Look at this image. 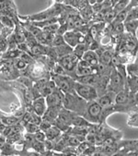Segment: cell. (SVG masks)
Returning <instances> with one entry per match:
<instances>
[{
	"label": "cell",
	"mask_w": 138,
	"mask_h": 156,
	"mask_svg": "<svg viewBox=\"0 0 138 156\" xmlns=\"http://www.w3.org/2000/svg\"><path fill=\"white\" fill-rule=\"evenodd\" d=\"M86 105L87 102L81 97H79L76 92L65 93L64 96L63 106L64 108L69 111H72L82 115L85 111Z\"/></svg>",
	"instance_id": "6da1fadb"
},
{
	"label": "cell",
	"mask_w": 138,
	"mask_h": 156,
	"mask_svg": "<svg viewBox=\"0 0 138 156\" xmlns=\"http://www.w3.org/2000/svg\"><path fill=\"white\" fill-rule=\"evenodd\" d=\"M126 78L127 76H124L120 71L117 70V69L112 66V69L111 70V74L109 77V90L117 93L120 90L126 88Z\"/></svg>",
	"instance_id": "7a4b0ae2"
},
{
	"label": "cell",
	"mask_w": 138,
	"mask_h": 156,
	"mask_svg": "<svg viewBox=\"0 0 138 156\" xmlns=\"http://www.w3.org/2000/svg\"><path fill=\"white\" fill-rule=\"evenodd\" d=\"M75 92L86 102L98 100V91L93 85L84 84L78 81H76L75 83Z\"/></svg>",
	"instance_id": "3957f363"
},
{
	"label": "cell",
	"mask_w": 138,
	"mask_h": 156,
	"mask_svg": "<svg viewBox=\"0 0 138 156\" xmlns=\"http://www.w3.org/2000/svg\"><path fill=\"white\" fill-rule=\"evenodd\" d=\"M102 107L98 103L97 100L87 102V105L85 111L83 113V116L92 124H97L100 120Z\"/></svg>",
	"instance_id": "277c9868"
},
{
	"label": "cell",
	"mask_w": 138,
	"mask_h": 156,
	"mask_svg": "<svg viewBox=\"0 0 138 156\" xmlns=\"http://www.w3.org/2000/svg\"><path fill=\"white\" fill-rule=\"evenodd\" d=\"M58 89H60L64 93L75 92V83L76 80L71 77L66 75H56L53 80Z\"/></svg>",
	"instance_id": "5b68a950"
},
{
	"label": "cell",
	"mask_w": 138,
	"mask_h": 156,
	"mask_svg": "<svg viewBox=\"0 0 138 156\" xmlns=\"http://www.w3.org/2000/svg\"><path fill=\"white\" fill-rule=\"evenodd\" d=\"M78 61L79 58L74 53H71L62 56L59 61V65L66 72H75L78 64Z\"/></svg>",
	"instance_id": "8992f818"
},
{
	"label": "cell",
	"mask_w": 138,
	"mask_h": 156,
	"mask_svg": "<svg viewBox=\"0 0 138 156\" xmlns=\"http://www.w3.org/2000/svg\"><path fill=\"white\" fill-rule=\"evenodd\" d=\"M64 40L66 44H68L69 46H71L72 48H74L77 44L84 43L85 41V36L81 35L80 33L77 32V30H68L63 34Z\"/></svg>",
	"instance_id": "52a82bcc"
},
{
	"label": "cell",
	"mask_w": 138,
	"mask_h": 156,
	"mask_svg": "<svg viewBox=\"0 0 138 156\" xmlns=\"http://www.w3.org/2000/svg\"><path fill=\"white\" fill-rule=\"evenodd\" d=\"M64 96V92L60 89L56 88L52 93H50L45 98L47 107H50V106H61L62 107Z\"/></svg>",
	"instance_id": "ba28073f"
},
{
	"label": "cell",
	"mask_w": 138,
	"mask_h": 156,
	"mask_svg": "<svg viewBox=\"0 0 138 156\" xmlns=\"http://www.w3.org/2000/svg\"><path fill=\"white\" fill-rule=\"evenodd\" d=\"M31 107H32V111L34 113L43 116L44 115L46 109H47L45 97H39V98L35 99L34 101H32Z\"/></svg>",
	"instance_id": "9c48e42d"
},
{
	"label": "cell",
	"mask_w": 138,
	"mask_h": 156,
	"mask_svg": "<svg viewBox=\"0 0 138 156\" xmlns=\"http://www.w3.org/2000/svg\"><path fill=\"white\" fill-rule=\"evenodd\" d=\"M114 97H115V93L111 90H108V92H105L102 95H99L98 98V100L97 101L102 108H105L113 105Z\"/></svg>",
	"instance_id": "30bf717a"
},
{
	"label": "cell",
	"mask_w": 138,
	"mask_h": 156,
	"mask_svg": "<svg viewBox=\"0 0 138 156\" xmlns=\"http://www.w3.org/2000/svg\"><path fill=\"white\" fill-rule=\"evenodd\" d=\"M92 123H90L89 121H88L83 115L76 114L72 120H71V126L74 127H78V128H84V129H88L89 127L92 126Z\"/></svg>",
	"instance_id": "8fae6325"
},
{
	"label": "cell",
	"mask_w": 138,
	"mask_h": 156,
	"mask_svg": "<svg viewBox=\"0 0 138 156\" xmlns=\"http://www.w3.org/2000/svg\"><path fill=\"white\" fill-rule=\"evenodd\" d=\"M61 108H62L61 106H50V107H47L44 115H43V119L47 120V121H49V122H51L53 124V121L58 116Z\"/></svg>",
	"instance_id": "7c38bea8"
},
{
	"label": "cell",
	"mask_w": 138,
	"mask_h": 156,
	"mask_svg": "<svg viewBox=\"0 0 138 156\" xmlns=\"http://www.w3.org/2000/svg\"><path fill=\"white\" fill-rule=\"evenodd\" d=\"M44 133H45L46 140H53V141L58 140L61 137V135H62L61 129H59L56 126H54V125H52V126Z\"/></svg>",
	"instance_id": "4fadbf2b"
},
{
	"label": "cell",
	"mask_w": 138,
	"mask_h": 156,
	"mask_svg": "<svg viewBox=\"0 0 138 156\" xmlns=\"http://www.w3.org/2000/svg\"><path fill=\"white\" fill-rule=\"evenodd\" d=\"M123 26H124V30H126L128 34H130L133 36H136L135 33L138 29V19L125 20L123 22Z\"/></svg>",
	"instance_id": "5bb4252c"
},
{
	"label": "cell",
	"mask_w": 138,
	"mask_h": 156,
	"mask_svg": "<svg viewBox=\"0 0 138 156\" xmlns=\"http://www.w3.org/2000/svg\"><path fill=\"white\" fill-rule=\"evenodd\" d=\"M126 87L132 93H136L138 91V77L127 75L126 78Z\"/></svg>",
	"instance_id": "9a60e30c"
},
{
	"label": "cell",
	"mask_w": 138,
	"mask_h": 156,
	"mask_svg": "<svg viewBox=\"0 0 138 156\" xmlns=\"http://www.w3.org/2000/svg\"><path fill=\"white\" fill-rule=\"evenodd\" d=\"M127 125L132 128H138V110H133L129 112Z\"/></svg>",
	"instance_id": "2e32d148"
},
{
	"label": "cell",
	"mask_w": 138,
	"mask_h": 156,
	"mask_svg": "<svg viewBox=\"0 0 138 156\" xmlns=\"http://www.w3.org/2000/svg\"><path fill=\"white\" fill-rule=\"evenodd\" d=\"M76 75L78 77H83V76H88V75H91L95 73L94 68L91 67H80L78 66L75 71Z\"/></svg>",
	"instance_id": "e0dca14e"
},
{
	"label": "cell",
	"mask_w": 138,
	"mask_h": 156,
	"mask_svg": "<svg viewBox=\"0 0 138 156\" xmlns=\"http://www.w3.org/2000/svg\"><path fill=\"white\" fill-rule=\"evenodd\" d=\"M56 88L57 87H56L54 81L52 80V81H49V82H47V83L44 84V86L41 90V92H42V94L43 95V97H46L47 95L50 94V93H52Z\"/></svg>",
	"instance_id": "ac0fdd59"
},
{
	"label": "cell",
	"mask_w": 138,
	"mask_h": 156,
	"mask_svg": "<svg viewBox=\"0 0 138 156\" xmlns=\"http://www.w3.org/2000/svg\"><path fill=\"white\" fill-rule=\"evenodd\" d=\"M88 45L86 44L85 43H81V44H77L74 48H73V53L80 59L81 56L83 55V54L88 50Z\"/></svg>",
	"instance_id": "d6986e66"
},
{
	"label": "cell",
	"mask_w": 138,
	"mask_h": 156,
	"mask_svg": "<svg viewBox=\"0 0 138 156\" xmlns=\"http://www.w3.org/2000/svg\"><path fill=\"white\" fill-rule=\"evenodd\" d=\"M81 10V18L85 20H90L93 16H94V11L92 7H90L89 5L86 6L85 8H83Z\"/></svg>",
	"instance_id": "ffe728a7"
},
{
	"label": "cell",
	"mask_w": 138,
	"mask_h": 156,
	"mask_svg": "<svg viewBox=\"0 0 138 156\" xmlns=\"http://www.w3.org/2000/svg\"><path fill=\"white\" fill-rule=\"evenodd\" d=\"M125 69H126L127 75L138 77V63H137V62H134V63L128 64V65L125 67Z\"/></svg>",
	"instance_id": "44dd1931"
},
{
	"label": "cell",
	"mask_w": 138,
	"mask_h": 156,
	"mask_svg": "<svg viewBox=\"0 0 138 156\" xmlns=\"http://www.w3.org/2000/svg\"><path fill=\"white\" fill-rule=\"evenodd\" d=\"M98 54L96 51H93V50H90V49H88L84 54L83 55L81 56V59L83 60H86L88 62H90L94 59H98Z\"/></svg>",
	"instance_id": "7402d4cb"
},
{
	"label": "cell",
	"mask_w": 138,
	"mask_h": 156,
	"mask_svg": "<svg viewBox=\"0 0 138 156\" xmlns=\"http://www.w3.org/2000/svg\"><path fill=\"white\" fill-rule=\"evenodd\" d=\"M19 118L17 116H10V117H1V123L4 124L5 126H13V125L19 124Z\"/></svg>",
	"instance_id": "603a6c76"
},
{
	"label": "cell",
	"mask_w": 138,
	"mask_h": 156,
	"mask_svg": "<svg viewBox=\"0 0 138 156\" xmlns=\"http://www.w3.org/2000/svg\"><path fill=\"white\" fill-rule=\"evenodd\" d=\"M31 147L33 148L34 151H36L38 152H44L46 151L45 149V145H44V141H38V140H34L32 142H31Z\"/></svg>",
	"instance_id": "cb8c5ba5"
},
{
	"label": "cell",
	"mask_w": 138,
	"mask_h": 156,
	"mask_svg": "<svg viewBox=\"0 0 138 156\" xmlns=\"http://www.w3.org/2000/svg\"><path fill=\"white\" fill-rule=\"evenodd\" d=\"M129 4H130V0H119L118 3L112 7V9L118 13L121 10H122L125 8H127L129 6Z\"/></svg>",
	"instance_id": "d4e9b609"
},
{
	"label": "cell",
	"mask_w": 138,
	"mask_h": 156,
	"mask_svg": "<svg viewBox=\"0 0 138 156\" xmlns=\"http://www.w3.org/2000/svg\"><path fill=\"white\" fill-rule=\"evenodd\" d=\"M25 129H26V131L28 133H30V134H34V133H36L37 131L40 130L39 125L31 123V122H28L25 124Z\"/></svg>",
	"instance_id": "484cf974"
},
{
	"label": "cell",
	"mask_w": 138,
	"mask_h": 156,
	"mask_svg": "<svg viewBox=\"0 0 138 156\" xmlns=\"http://www.w3.org/2000/svg\"><path fill=\"white\" fill-rule=\"evenodd\" d=\"M60 27V25L55 22V23H53V24H50V25H47L45 27L43 28V32L44 33H47V34H55L57 32L58 28Z\"/></svg>",
	"instance_id": "4316f807"
},
{
	"label": "cell",
	"mask_w": 138,
	"mask_h": 156,
	"mask_svg": "<svg viewBox=\"0 0 138 156\" xmlns=\"http://www.w3.org/2000/svg\"><path fill=\"white\" fill-rule=\"evenodd\" d=\"M52 43H53V44L54 46H59V45H63V44H65V42L64 40V37L61 34H58L55 37H53V39L52 40Z\"/></svg>",
	"instance_id": "83f0119b"
},
{
	"label": "cell",
	"mask_w": 138,
	"mask_h": 156,
	"mask_svg": "<svg viewBox=\"0 0 138 156\" xmlns=\"http://www.w3.org/2000/svg\"><path fill=\"white\" fill-rule=\"evenodd\" d=\"M0 21H1V23H3L7 27H10V28L13 27V21L8 16L1 15V16H0Z\"/></svg>",
	"instance_id": "f1b7e54d"
},
{
	"label": "cell",
	"mask_w": 138,
	"mask_h": 156,
	"mask_svg": "<svg viewBox=\"0 0 138 156\" xmlns=\"http://www.w3.org/2000/svg\"><path fill=\"white\" fill-rule=\"evenodd\" d=\"M52 123L51 122H49V121H47V120H44V119H43L42 120V122L39 124V129H40V130H42V131H43V132H45L51 126H52Z\"/></svg>",
	"instance_id": "f546056e"
},
{
	"label": "cell",
	"mask_w": 138,
	"mask_h": 156,
	"mask_svg": "<svg viewBox=\"0 0 138 156\" xmlns=\"http://www.w3.org/2000/svg\"><path fill=\"white\" fill-rule=\"evenodd\" d=\"M30 51H31V53L32 54H34V55H42L43 52H44V50H43V47L42 46V45H40V44H35V45H33L31 48H30Z\"/></svg>",
	"instance_id": "4dcf8cb0"
},
{
	"label": "cell",
	"mask_w": 138,
	"mask_h": 156,
	"mask_svg": "<svg viewBox=\"0 0 138 156\" xmlns=\"http://www.w3.org/2000/svg\"><path fill=\"white\" fill-rule=\"evenodd\" d=\"M42 120H43V116H41V115H39L35 114L34 112H31V116H30L29 122L39 125V124L42 122Z\"/></svg>",
	"instance_id": "1f68e13d"
},
{
	"label": "cell",
	"mask_w": 138,
	"mask_h": 156,
	"mask_svg": "<svg viewBox=\"0 0 138 156\" xmlns=\"http://www.w3.org/2000/svg\"><path fill=\"white\" fill-rule=\"evenodd\" d=\"M33 137H34V140H38V141H44L46 140V137H45V133L42 130H39L37 131L36 133L33 134Z\"/></svg>",
	"instance_id": "d6a6232c"
},
{
	"label": "cell",
	"mask_w": 138,
	"mask_h": 156,
	"mask_svg": "<svg viewBox=\"0 0 138 156\" xmlns=\"http://www.w3.org/2000/svg\"><path fill=\"white\" fill-rule=\"evenodd\" d=\"M7 49H8V42L2 35H0V51L5 52Z\"/></svg>",
	"instance_id": "836d02e7"
},
{
	"label": "cell",
	"mask_w": 138,
	"mask_h": 156,
	"mask_svg": "<svg viewBox=\"0 0 138 156\" xmlns=\"http://www.w3.org/2000/svg\"><path fill=\"white\" fill-rule=\"evenodd\" d=\"M112 38L110 35L105 34L104 36H103V37L101 38L100 44H101L102 45H107V44H109L110 43H112Z\"/></svg>",
	"instance_id": "e575fe53"
},
{
	"label": "cell",
	"mask_w": 138,
	"mask_h": 156,
	"mask_svg": "<svg viewBox=\"0 0 138 156\" xmlns=\"http://www.w3.org/2000/svg\"><path fill=\"white\" fill-rule=\"evenodd\" d=\"M16 66H17V69H24L27 67V63H26V62H25L24 60H22V59L20 58L19 60L17 61Z\"/></svg>",
	"instance_id": "d590c367"
},
{
	"label": "cell",
	"mask_w": 138,
	"mask_h": 156,
	"mask_svg": "<svg viewBox=\"0 0 138 156\" xmlns=\"http://www.w3.org/2000/svg\"><path fill=\"white\" fill-rule=\"evenodd\" d=\"M56 75H66V71L60 66V65H57L55 67V69H54Z\"/></svg>",
	"instance_id": "8d00e7d4"
},
{
	"label": "cell",
	"mask_w": 138,
	"mask_h": 156,
	"mask_svg": "<svg viewBox=\"0 0 138 156\" xmlns=\"http://www.w3.org/2000/svg\"><path fill=\"white\" fill-rule=\"evenodd\" d=\"M30 116H31V113L30 112H26L23 114V118H22V121L26 124L28 122H29L30 120Z\"/></svg>",
	"instance_id": "74e56055"
},
{
	"label": "cell",
	"mask_w": 138,
	"mask_h": 156,
	"mask_svg": "<svg viewBox=\"0 0 138 156\" xmlns=\"http://www.w3.org/2000/svg\"><path fill=\"white\" fill-rule=\"evenodd\" d=\"M25 99H26L27 103H31L32 102V95H31V93L29 90H27L25 92Z\"/></svg>",
	"instance_id": "f35d334b"
},
{
	"label": "cell",
	"mask_w": 138,
	"mask_h": 156,
	"mask_svg": "<svg viewBox=\"0 0 138 156\" xmlns=\"http://www.w3.org/2000/svg\"><path fill=\"white\" fill-rule=\"evenodd\" d=\"M19 52L17 50H10L9 53V57H17L19 55Z\"/></svg>",
	"instance_id": "ab89813d"
},
{
	"label": "cell",
	"mask_w": 138,
	"mask_h": 156,
	"mask_svg": "<svg viewBox=\"0 0 138 156\" xmlns=\"http://www.w3.org/2000/svg\"><path fill=\"white\" fill-rule=\"evenodd\" d=\"M6 127H7V126H5L4 124H2V123L0 124V135H2V134H3V132H4Z\"/></svg>",
	"instance_id": "60d3db41"
},
{
	"label": "cell",
	"mask_w": 138,
	"mask_h": 156,
	"mask_svg": "<svg viewBox=\"0 0 138 156\" xmlns=\"http://www.w3.org/2000/svg\"><path fill=\"white\" fill-rule=\"evenodd\" d=\"M134 100H135V103H136V105H138V91L136 93H134Z\"/></svg>",
	"instance_id": "b9f144b4"
},
{
	"label": "cell",
	"mask_w": 138,
	"mask_h": 156,
	"mask_svg": "<svg viewBox=\"0 0 138 156\" xmlns=\"http://www.w3.org/2000/svg\"><path fill=\"white\" fill-rule=\"evenodd\" d=\"M56 3H62L63 1H64V0H55Z\"/></svg>",
	"instance_id": "7bdbcfd3"
},
{
	"label": "cell",
	"mask_w": 138,
	"mask_h": 156,
	"mask_svg": "<svg viewBox=\"0 0 138 156\" xmlns=\"http://www.w3.org/2000/svg\"><path fill=\"white\" fill-rule=\"evenodd\" d=\"M136 151L138 152V140H136Z\"/></svg>",
	"instance_id": "ee69618b"
},
{
	"label": "cell",
	"mask_w": 138,
	"mask_h": 156,
	"mask_svg": "<svg viewBox=\"0 0 138 156\" xmlns=\"http://www.w3.org/2000/svg\"><path fill=\"white\" fill-rule=\"evenodd\" d=\"M137 110H138V105H137Z\"/></svg>",
	"instance_id": "f6af8a7d"
},
{
	"label": "cell",
	"mask_w": 138,
	"mask_h": 156,
	"mask_svg": "<svg viewBox=\"0 0 138 156\" xmlns=\"http://www.w3.org/2000/svg\"><path fill=\"white\" fill-rule=\"evenodd\" d=\"M0 54H1V51H0Z\"/></svg>",
	"instance_id": "bcb514c9"
}]
</instances>
